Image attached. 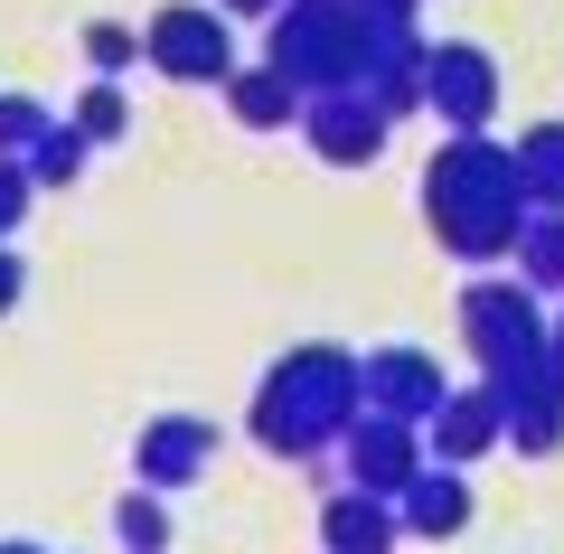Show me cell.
Listing matches in <instances>:
<instances>
[{
  "label": "cell",
  "instance_id": "6da1fadb",
  "mask_svg": "<svg viewBox=\"0 0 564 554\" xmlns=\"http://www.w3.org/2000/svg\"><path fill=\"white\" fill-rule=\"evenodd\" d=\"M536 217L518 178V141H489V132H443V151L423 160V226L433 245L462 263H518V236Z\"/></svg>",
  "mask_w": 564,
  "mask_h": 554
},
{
  "label": "cell",
  "instance_id": "7a4b0ae2",
  "mask_svg": "<svg viewBox=\"0 0 564 554\" xmlns=\"http://www.w3.org/2000/svg\"><path fill=\"white\" fill-rule=\"evenodd\" d=\"M358 414H367V357L339 348V338H302V348H282L273 367H263L254 404H245V433L273 460L311 470V460H329L348 442Z\"/></svg>",
  "mask_w": 564,
  "mask_h": 554
},
{
  "label": "cell",
  "instance_id": "3957f363",
  "mask_svg": "<svg viewBox=\"0 0 564 554\" xmlns=\"http://www.w3.org/2000/svg\"><path fill=\"white\" fill-rule=\"evenodd\" d=\"M367 47L377 29L358 20V0H282L263 20V66L302 85V95H339V85L367 76Z\"/></svg>",
  "mask_w": 564,
  "mask_h": 554
},
{
  "label": "cell",
  "instance_id": "277c9868",
  "mask_svg": "<svg viewBox=\"0 0 564 554\" xmlns=\"http://www.w3.org/2000/svg\"><path fill=\"white\" fill-rule=\"evenodd\" d=\"M462 348H470V367H480V377H508V367H527V357L555 348V311H545L536 282L480 273V282L462 292Z\"/></svg>",
  "mask_w": 564,
  "mask_h": 554
},
{
  "label": "cell",
  "instance_id": "5b68a950",
  "mask_svg": "<svg viewBox=\"0 0 564 554\" xmlns=\"http://www.w3.org/2000/svg\"><path fill=\"white\" fill-rule=\"evenodd\" d=\"M141 66L170 85H226L236 76V20L217 0H161L141 20Z\"/></svg>",
  "mask_w": 564,
  "mask_h": 554
},
{
  "label": "cell",
  "instance_id": "8992f818",
  "mask_svg": "<svg viewBox=\"0 0 564 554\" xmlns=\"http://www.w3.org/2000/svg\"><path fill=\"white\" fill-rule=\"evenodd\" d=\"M423 113H443V132H489L499 122V57L480 39H443L423 57Z\"/></svg>",
  "mask_w": 564,
  "mask_h": 554
},
{
  "label": "cell",
  "instance_id": "52a82bcc",
  "mask_svg": "<svg viewBox=\"0 0 564 554\" xmlns=\"http://www.w3.org/2000/svg\"><path fill=\"white\" fill-rule=\"evenodd\" d=\"M489 395H499V423L508 442H518V460H555L564 452V357H527V367H508V377H489Z\"/></svg>",
  "mask_w": 564,
  "mask_h": 554
},
{
  "label": "cell",
  "instance_id": "ba28073f",
  "mask_svg": "<svg viewBox=\"0 0 564 554\" xmlns=\"http://www.w3.org/2000/svg\"><path fill=\"white\" fill-rule=\"evenodd\" d=\"M339 460H348V479H358V489H377V498H404V489H414V470L433 460V442H423V423H404V414H377V404H367V414L348 423Z\"/></svg>",
  "mask_w": 564,
  "mask_h": 554
},
{
  "label": "cell",
  "instance_id": "9c48e42d",
  "mask_svg": "<svg viewBox=\"0 0 564 554\" xmlns=\"http://www.w3.org/2000/svg\"><path fill=\"white\" fill-rule=\"evenodd\" d=\"M302 132H311V151H321L329 170H367V160H386L395 113H386L367 85H339V95H311L302 104Z\"/></svg>",
  "mask_w": 564,
  "mask_h": 554
},
{
  "label": "cell",
  "instance_id": "30bf717a",
  "mask_svg": "<svg viewBox=\"0 0 564 554\" xmlns=\"http://www.w3.org/2000/svg\"><path fill=\"white\" fill-rule=\"evenodd\" d=\"M217 452H226V433L207 414H151L132 433V479L170 498V489H188V479H207V460H217Z\"/></svg>",
  "mask_w": 564,
  "mask_h": 554
},
{
  "label": "cell",
  "instance_id": "8fae6325",
  "mask_svg": "<svg viewBox=\"0 0 564 554\" xmlns=\"http://www.w3.org/2000/svg\"><path fill=\"white\" fill-rule=\"evenodd\" d=\"M443 357L414 348V338H395V348H367V404L377 414H404V423H433L443 414Z\"/></svg>",
  "mask_w": 564,
  "mask_h": 554
},
{
  "label": "cell",
  "instance_id": "7c38bea8",
  "mask_svg": "<svg viewBox=\"0 0 564 554\" xmlns=\"http://www.w3.org/2000/svg\"><path fill=\"white\" fill-rule=\"evenodd\" d=\"M423 442H433V460H452V470H470V460L499 452L508 423H499V395H489V377H480V385H452L443 414L423 423Z\"/></svg>",
  "mask_w": 564,
  "mask_h": 554
},
{
  "label": "cell",
  "instance_id": "4fadbf2b",
  "mask_svg": "<svg viewBox=\"0 0 564 554\" xmlns=\"http://www.w3.org/2000/svg\"><path fill=\"white\" fill-rule=\"evenodd\" d=\"M395 545H404L395 498H377V489H358V479H339V489H329V508H321V554H395Z\"/></svg>",
  "mask_w": 564,
  "mask_h": 554
},
{
  "label": "cell",
  "instance_id": "5bb4252c",
  "mask_svg": "<svg viewBox=\"0 0 564 554\" xmlns=\"http://www.w3.org/2000/svg\"><path fill=\"white\" fill-rule=\"evenodd\" d=\"M404 535H423V545H452V535L470 526V470H452V460H423L414 489L395 498Z\"/></svg>",
  "mask_w": 564,
  "mask_h": 554
},
{
  "label": "cell",
  "instance_id": "9a60e30c",
  "mask_svg": "<svg viewBox=\"0 0 564 554\" xmlns=\"http://www.w3.org/2000/svg\"><path fill=\"white\" fill-rule=\"evenodd\" d=\"M423 57H433V39H423V29H377V47H367V95L386 104V113H423Z\"/></svg>",
  "mask_w": 564,
  "mask_h": 554
},
{
  "label": "cell",
  "instance_id": "2e32d148",
  "mask_svg": "<svg viewBox=\"0 0 564 554\" xmlns=\"http://www.w3.org/2000/svg\"><path fill=\"white\" fill-rule=\"evenodd\" d=\"M217 95H226V113H236L245 132H292V122H302V104H311L282 66H236Z\"/></svg>",
  "mask_w": 564,
  "mask_h": 554
},
{
  "label": "cell",
  "instance_id": "e0dca14e",
  "mask_svg": "<svg viewBox=\"0 0 564 554\" xmlns=\"http://www.w3.org/2000/svg\"><path fill=\"white\" fill-rule=\"evenodd\" d=\"M518 178L536 207H564V122H527L518 132Z\"/></svg>",
  "mask_w": 564,
  "mask_h": 554
},
{
  "label": "cell",
  "instance_id": "ac0fdd59",
  "mask_svg": "<svg viewBox=\"0 0 564 554\" xmlns=\"http://www.w3.org/2000/svg\"><path fill=\"white\" fill-rule=\"evenodd\" d=\"M518 282H536L545 301L564 292V207H536V217H527V236H518Z\"/></svg>",
  "mask_w": 564,
  "mask_h": 554
},
{
  "label": "cell",
  "instance_id": "d6986e66",
  "mask_svg": "<svg viewBox=\"0 0 564 554\" xmlns=\"http://www.w3.org/2000/svg\"><path fill=\"white\" fill-rule=\"evenodd\" d=\"M85 160H95V141H85L76 122H47V132H39V151H29V178H39V188H76V178H85Z\"/></svg>",
  "mask_w": 564,
  "mask_h": 554
},
{
  "label": "cell",
  "instance_id": "ffe728a7",
  "mask_svg": "<svg viewBox=\"0 0 564 554\" xmlns=\"http://www.w3.org/2000/svg\"><path fill=\"white\" fill-rule=\"evenodd\" d=\"M113 535H122V554H170V508H161V489H141V479H132V498L113 508Z\"/></svg>",
  "mask_w": 564,
  "mask_h": 554
},
{
  "label": "cell",
  "instance_id": "44dd1931",
  "mask_svg": "<svg viewBox=\"0 0 564 554\" xmlns=\"http://www.w3.org/2000/svg\"><path fill=\"white\" fill-rule=\"evenodd\" d=\"M66 122H76V132L104 151V141H122V132H132V95H122L113 76H95V85L76 95V113H66Z\"/></svg>",
  "mask_w": 564,
  "mask_h": 554
},
{
  "label": "cell",
  "instance_id": "7402d4cb",
  "mask_svg": "<svg viewBox=\"0 0 564 554\" xmlns=\"http://www.w3.org/2000/svg\"><path fill=\"white\" fill-rule=\"evenodd\" d=\"M85 66H95V76H132V66H141V29L95 20V29H85Z\"/></svg>",
  "mask_w": 564,
  "mask_h": 554
},
{
  "label": "cell",
  "instance_id": "603a6c76",
  "mask_svg": "<svg viewBox=\"0 0 564 554\" xmlns=\"http://www.w3.org/2000/svg\"><path fill=\"white\" fill-rule=\"evenodd\" d=\"M47 122H57V113H47V104L39 95H0V151H39V132H47Z\"/></svg>",
  "mask_w": 564,
  "mask_h": 554
},
{
  "label": "cell",
  "instance_id": "cb8c5ba5",
  "mask_svg": "<svg viewBox=\"0 0 564 554\" xmlns=\"http://www.w3.org/2000/svg\"><path fill=\"white\" fill-rule=\"evenodd\" d=\"M29 198H39V178H29V160H20V151H0V236H20Z\"/></svg>",
  "mask_w": 564,
  "mask_h": 554
},
{
  "label": "cell",
  "instance_id": "d4e9b609",
  "mask_svg": "<svg viewBox=\"0 0 564 554\" xmlns=\"http://www.w3.org/2000/svg\"><path fill=\"white\" fill-rule=\"evenodd\" d=\"M414 10H423V0H358L367 29H414Z\"/></svg>",
  "mask_w": 564,
  "mask_h": 554
},
{
  "label": "cell",
  "instance_id": "484cf974",
  "mask_svg": "<svg viewBox=\"0 0 564 554\" xmlns=\"http://www.w3.org/2000/svg\"><path fill=\"white\" fill-rule=\"evenodd\" d=\"M20 292H29V263H20V254H10V245H0V319L20 311Z\"/></svg>",
  "mask_w": 564,
  "mask_h": 554
},
{
  "label": "cell",
  "instance_id": "4316f807",
  "mask_svg": "<svg viewBox=\"0 0 564 554\" xmlns=\"http://www.w3.org/2000/svg\"><path fill=\"white\" fill-rule=\"evenodd\" d=\"M217 10H226V20H273L282 0H217Z\"/></svg>",
  "mask_w": 564,
  "mask_h": 554
},
{
  "label": "cell",
  "instance_id": "83f0119b",
  "mask_svg": "<svg viewBox=\"0 0 564 554\" xmlns=\"http://www.w3.org/2000/svg\"><path fill=\"white\" fill-rule=\"evenodd\" d=\"M0 554H39V545H29V535H0Z\"/></svg>",
  "mask_w": 564,
  "mask_h": 554
},
{
  "label": "cell",
  "instance_id": "f1b7e54d",
  "mask_svg": "<svg viewBox=\"0 0 564 554\" xmlns=\"http://www.w3.org/2000/svg\"><path fill=\"white\" fill-rule=\"evenodd\" d=\"M555 357H564V292H555Z\"/></svg>",
  "mask_w": 564,
  "mask_h": 554
}]
</instances>
